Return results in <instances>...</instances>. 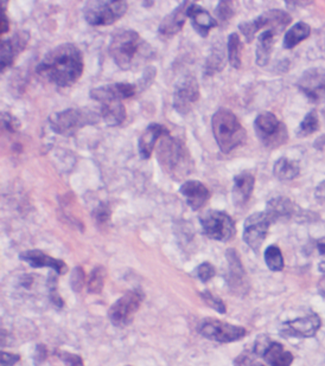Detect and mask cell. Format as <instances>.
<instances>
[{
    "instance_id": "cell-35",
    "label": "cell",
    "mask_w": 325,
    "mask_h": 366,
    "mask_svg": "<svg viewBox=\"0 0 325 366\" xmlns=\"http://www.w3.org/2000/svg\"><path fill=\"white\" fill-rule=\"evenodd\" d=\"M57 276L58 274L54 270L49 274V278L47 281V288H48V293H49L50 302L54 304L56 309H62L63 306H64V302H63V299L60 296V293H58Z\"/></svg>"
},
{
    "instance_id": "cell-33",
    "label": "cell",
    "mask_w": 325,
    "mask_h": 366,
    "mask_svg": "<svg viewBox=\"0 0 325 366\" xmlns=\"http://www.w3.org/2000/svg\"><path fill=\"white\" fill-rule=\"evenodd\" d=\"M320 128V118L316 111L309 112L297 129V137L305 138L317 132Z\"/></svg>"
},
{
    "instance_id": "cell-22",
    "label": "cell",
    "mask_w": 325,
    "mask_h": 366,
    "mask_svg": "<svg viewBox=\"0 0 325 366\" xmlns=\"http://www.w3.org/2000/svg\"><path fill=\"white\" fill-rule=\"evenodd\" d=\"M192 3V1H184L161 21L159 29H158L161 36L172 37L182 30L187 21V9Z\"/></svg>"
},
{
    "instance_id": "cell-49",
    "label": "cell",
    "mask_w": 325,
    "mask_h": 366,
    "mask_svg": "<svg viewBox=\"0 0 325 366\" xmlns=\"http://www.w3.org/2000/svg\"><path fill=\"white\" fill-rule=\"evenodd\" d=\"M313 147H315L317 151L325 153V134L324 135H321V137L317 138L315 142H313Z\"/></svg>"
},
{
    "instance_id": "cell-3",
    "label": "cell",
    "mask_w": 325,
    "mask_h": 366,
    "mask_svg": "<svg viewBox=\"0 0 325 366\" xmlns=\"http://www.w3.org/2000/svg\"><path fill=\"white\" fill-rule=\"evenodd\" d=\"M156 155L163 171L174 181H182L195 168V163L185 144L177 138L171 137L170 133L159 140Z\"/></svg>"
},
{
    "instance_id": "cell-27",
    "label": "cell",
    "mask_w": 325,
    "mask_h": 366,
    "mask_svg": "<svg viewBox=\"0 0 325 366\" xmlns=\"http://www.w3.org/2000/svg\"><path fill=\"white\" fill-rule=\"evenodd\" d=\"M274 37H276V34L268 29L265 30L261 35H259L258 45L255 51V62L259 66H268L270 62Z\"/></svg>"
},
{
    "instance_id": "cell-31",
    "label": "cell",
    "mask_w": 325,
    "mask_h": 366,
    "mask_svg": "<svg viewBox=\"0 0 325 366\" xmlns=\"http://www.w3.org/2000/svg\"><path fill=\"white\" fill-rule=\"evenodd\" d=\"M228 61L231 63V66L235 69H240L241 64H242V43H241L240 37L233 32L232 35L228 37Z\"/></svg>"
},
{
    "instance_id": "cell-54",
    "label": "cell",
    "mask_w": 325,
    "mask_h": 366,
    "mask_svg": "<svg viewBox=\"0 0 325 366\" xmlns=\"http://www.w3.org/2000/svg\"><path fill=\"white\" fill-rule=\"evenodd\" d=\"M126 366H132V365H126Z\"/></svg>"
},
{
    "instance_id": "cell-1",
    "label": "cell",
    "mask_w": 325,
    "mask_h": 366,
    "mask_svg": "<svg viewBox=\"0 0 325 366\" xmlns=\"http://www.w3.org/2000/svg\"><path fill=\"white\" fill-rule=\"evenodd\" d=\"M83 56L80 49L64 43L53 49L37 66V74L58 87H70L83 73Z\"/></svg>"
},
{
    "instance_id": "cell-26",
    "label": "cell",
    "mask_w": 325,
    "mask_h": 366,
    "mask_svg": "<svg viewBox=\"0 0 325 366\" xmlns=\"http://www.w3.org/2000/svg\"><path fill=\"white\" fill-rule=\"evenodd\" d=\"M257 19L261 29L268 27V30H272L276 35L284 31L285 27L292 22L291 16L281 10H270L268 12L259 16Z\"/></svg>"
},
{
    "instance_id": "cell-15",
    "label": "cell",
    "mask_w": 325,
    "mask_h": 366,
    "mask_svg": "<svg viewBox=\"0 0 325 366\" xmlns=\"http://www.w3.org/2000/svg\"><path fill=\"white\" fill-rule=\"evenodd\" d=\"M226 257L228 261V287L236 296H245L250 291V283L240 256L235 249H228Z\"/></svg>"
},
{
    "instance_id": "cell-10",
    "label": "cell",
    "mask_w": 325,
    "mask_h": 366,
    "mask_svg": "<svg viewBox=\"0 0 325 366\" xmlns=\"http://www.w3.org/2000/svg\"><path fill=\"white\" fill-rule=\"evenodd\" d=\"M143 291L140 289H132L125 293L112 304L108 309V319L116 327L129 326L133 322L134 315L138 312L143 304Z\"/></svg>"
},
{
    "instance_id": "cell-18",
    "label": "cell",
    "mask_w": 325,
    "mask_h": 366,
    "mask_svg": "<svg viewBox=\"0 0 325 366\" xmlns=\"http://www.w3.org/2000/svg\"><path fill=\"white\" fill-rule=\"evenodd\" d=\"M30 36L25 31L16 32L9 40H1L0 47V63H1V73L5 69L12 66L16 57L27 48Z\"/></svg>"
},
{
    "instance_id": "cell-46",
    "label": "cell",
    "mask_w": 325,
    "mask_h": 366,
    "mask_svg": "<svg viewBox=\"0 0 325 366\" xmlns=\"http://www.w3.org/2000/svg\"><path fill=\"white\" fill-rule=\"evenodd\" d=\"M21 361L19 354L14 353L1 352V359H0V365L1 366H14Z\"/></svg>"
},
{
    "instance_id": "cell-34",
    "label": "cell",
    "mask_w": 325,
    "mask_h": 366,
    "mask_svg": "<svg viewBox=\"0 0 325 366\" xmlns=\"http://www.w3.org/2000/svg\"><path fill=\"white\" fill-rule=\"evenodd\" d=\"M263 259H265L268 270H272V272H281L284 270V256H283V252L279 247L270 246L265 250Z\"/></svg>"
},
{
    "instance_id": "cell-5",
    "label": "cell",
    "mask_w": 325,
    "mask_h": 366,
    "mask_svg": "<svg viewBox=\"0 0 325 366\" xmlns=\"http://www.w3.org/2000/svg\"><path fill=\"white\" fill-rule=\"evenodd\" d=\"M211 129L218 148L222 153H231L236 147L244 145L247 133L232 111L221 108L211 118Z\"/></svg>"
},
{
    "instance_id": "cell-14",
    "label": "cell",
    "mask_w": 325,
    "mask_h": 366,
    "mask_svg": "<svg viewBox=\"0 0 325 366\" xmlns=\"http://www.w3.org/2000/svg\"><path fill=\"white\" fill-rule=\"evenodd\" d=\"M200 100V86L196 77L183 76L174 86V108L181 115H187Z\"/></svg>"
},
{
    "instance_id": "cell-39",
    "label": "cell",
    "mask_w": 325,
    "mask_h": 366,
    "mask_svg": "<svg viewBox=\"0 0 325 366\" xmlns=\"http://www.w3.org/2000/svg\"><path fill=\"white\" fill-rule=\"evenodd\" d=\"M85 270L80 265H77L73 270L72 275H70V287H72L73 291H75V293H80L83 286H85Z\"/></svg>"
},
{
    "instance_id": "cell-20",
    "label": "cell",
    "mask_w": 325,
    "mask_h": 366,
    "mask_svg": "<svg viewBox=\"0 0 325 366\" xmlns=\"http://www.w3.org/2000/svg\"><path fill=\"white\" fill-rule=\"evenodd\" d=\"M179 192L194 211L202 209L210 199V191L208 190V187L198 181H184V184L179 189Z\"/></svg>"
},
{
    "instance_id": "cell-7",
    "label": "cell",
    "mask_w": 325,
    "mask_h": 366,
    "mask_svg": "<svg viewBox=\"0 0 325 366\" xmlns=\"http://www.w3.org/2000/svg\"><path fill=\"white\" fill-rule=\"evenodd\" d=\"M129 10L124 0H93L83 8L86 22L92 27H108L118 22Z\"/></svg>"
},
{
    "instance_id": "cell-53",
    "label": "cell",
    "mask_w": 325,
    "mask_h": 366,
    "mask_svg": "<svg viewBox=\"0 0 325 366\" xmlns=\"http://www.w3.org/2000/svg\"><path fill=\"white\" fill-rule=\"evenodd\" d=\"M250 366H265V365H263V364H261V363L254 362V363H252V364H250Z\"/></svg>"
},
{
    "instance_id": "cell-12",
    "label": "cell",
    "mask_w": 325,
    "mask_h": 366,
    "mask_svg": "<svg viewBox=\"0 0 325 366\" xmlns=\"http://www.w3.org/2000/svg\"><path fill=\"white\" fill-rule=\"evenodd\" d=\"M253 352L263 357L270 366H291L294 363L292 353L286 351L281 343L270 339L268 335H259L254 344Z\"/></svg>"
},
{
    "instance_id": "cell-19",
    "label": "cell",
    "mask_w": 325,
    "mask_h": 366,
    "mask_svg": "<svg viewBox=\"0 0 325 366\" xmlns=\"http://www.w3.org/2000/svg\"><path fill=\"white\" fill-rule=\"evenodd\" d=\"M19 259L23 262H27V265H31L32 268H50L58 275H64L68 272V265L64 261L51 257L47 255L44 252L37 249L21 252Z\"/></svg>"
},
{
    "instance_id": "cell-42",
    "label": "cell",
    "mask_w": 325,
    "mask_h": 366,
    "mask_svg": "<svg viewBox=\"0 0 325 366\" xmlns=\"http://www.w3.org/2000/svg\"><path fill=\"white\" fill-rule=\"evenodd\" d=\"M56 354L66 364V366H85V363L79 354L67 352V351H57Z\"/></svg>"
},
{
    "instance_id": "cell-13",
    "label": "cell",
    "mask_w": 325,
    "mask_h": 366,
    "mask_svg": "<svg viewBox=\"0 0 325 366\" xmlns=\"http://www.w3.org/2000/svg\"><path fill=\"white\" fill-rule=\"evenodd\" d=\"M271 224V220L265 211L255 212L246 220L242 239L254 252L260 250Z\"/></svg>"
},
{
    "instance_id": "cell-45",
    "label": "cell",
    "mask_w": 325,
    "mask_h": 366,
    "mask_svg": "<svg viewBox=\"0 0 325 366\" xmlns=\"http://www.w3.org/2000/svg\"><path fill=\"white\" fill-rule=\"evenodd\" d=\"M48 358V349L45 345H37L35 353H34V363L35 365L40 366L45 362V359Z\"/></svg>"
},
{
    "instance_id": "cell-44",
    "label": "cell",
    "mask_w": 325,
    "mask_h": 366,
    "mask_svg": "<svg viewBox=\"0 0 325 366\" xmlns=\"http://www.w3.org/2000/svg\"><path fill=\"white\" fill-rule=\"evenodd\" d=\"M157 76V69L153 66H147L146 70L144 73L143 77L139 81V87L140 90L147 88L150 84L152 83V81L155 80V77Z\"/></svg>"
},
{
    "instance_id": "cell-29",
    "label": "cell",
    "mask_w": 325,
    "mask_h": 366,
    "mask_svg": "<svg viewBox=\"0 0 325 366\" xmlns=\"http://www.w3.org/2000/svg\"><path fill=\"white\" fill-rule=\"evenodd\" d=\"M310 34H311V27H310V25L307 23H296L294 27H291L289 31L286 32L283 45L287 50L296 48L303 40H307V37L310 36Z\"/></svg>"
},
{
    "instance_id": "cell-43",
    "label": "cell",
    "mask_w": 325,
    "mask_h": 366,
    "mask_svg": "<svg viewBox=\"0 0 325 366\" xmlns=\"http://www.w3.org/2000/svg\"><path fill=\"white\" fill-rule=\"evenodd\" d=\"M1 127L9 132L14 133L21 127V122L14 115L10 113H1Z\"/></svg>"
},
{
    "instance_id": "cell-50",
    "label": "cell",
    "mask_w": 325,
    "mask_h": 366,
    "mask_svg": "<svg viewBox=\"0 0 325 366\" xmlns=\"http://www.w3.org/2000/svg\"><path fill=\"white\" fill-rule=\"evenodd\" d=\"M21 285H22L24 288H27V289H30V288H31L32 285H34V275H25L24 278H22Z\"/></svg>"
},
{
    "instance_id": "cell-23",
    "label": "cell",
    "mask_w": 325,
    "mask_h": 366,
    "mask_svg": "<svg viewBox=\"0 0 325 366\" xmlns=\"http://www.w3.org/2000/svg\"><path fill=\"white\" fill-rule=\"evenodd\" d=\"M255 177L248 171L239 173L234 177L232 189L233 202L236 207H244L248 203L253 194Z\"/></svg>"
},
{
    "instance_id": "cell-30",
    "label": "cell",
    "mask_w": 325,
    "mask_h": 366,
    "mask_svg": "<svg viewBox=\"0 0 325 366\" xmlns=\"http://www.w3.org/2000/svg\"><path fill=\"white\" fill-rule=\"evenodd\" d=\"M226 66V53L223 51L222 47L216 45L209 55V57L205 61V75L213 76L222 71Z\"/></svg>"
},
{
    "instance_id": "cell-28",
    "label": "cell",
    "mask_w": 325,
    "mask_h": 366,
    "mask_svg": "<svg viewBox=\"0 0 325 366\" xmlns=\"http://www.w3.org/2000/svg\"><path fill=\"white\" fill-rule=\"evenodd\" d=\"M299 173H300V166L298 161L287 159L285 157L276 160L273 166V174L279 181H292L299 176Z\"/></svg>"
},
{
    "instance_id": "cell-4",
    "label": "cell",
    "mask_w": 325,
    "mask_h": 366,
    "mask_svg": "<svg viewBox=\"0 0 325 366\" xmlns=\"http://www.w3.org/2000/svg\"><path fill=\"white\" fill-rule=\"evenodd\" d=\"M109 55L122 70H131L140 60L147 57L150 47L133 30H121L113 35L109 44Z\"/></svg>"
},
{
    "instance_id": "cell-16",
    "label": "cell",
    "mask_w": 325,
    "mask_h": 366,
    "mask_svg": "<svg viewBox=\"0 0 325 366\" xmlns=\"http://www.w3.org/2000/svg\"><path fill=\"white\" fill-rule=\"evenodd\" d=\"M321 326V318L317 314L311 313L303 318L284 322L281 328V335L286 338H312L320 331Z\"/></svg>"
},
{
    "instance_id": "cell-51",
    "label": "cell",
    "mask_w": 325,
    "mask_h": 366,
    "mask_svg": "<svg viewBox=\"0 0 325 366\" xmlns=\"http://www.w3.org/2000/svg\"><path fill=\"white\" fill-rule=\"evenodd\" d=\"M316 248L320 255H325V237L323 239H317L316 241Z\"/></svg>"
},
{
    "instance_id": "cell-21",
    "label": "cell",
    "mask_w": 325,
    "mask_h": 366,
    "mask_svg": "<svg viewBox=\"0 0 325 366\" xmlns=\"http://www.w3.org/2000/svg\"><path fill=\"white\" fill-rule=\"evenodd\" d=\"M300 209L286 197H276L268 200L265 212L268 213L272 223L279 221H287L289 218H296Z\"/></svg>"
},
{
    "instance_id": "cell-40",
    "label": "cell",
    "mask_w": 325,
    "mask_h": 366,
    "mask_svg": "<svg viewBox=\"0 0 325 366\" xmlns=\"http://www.w3.org/2000/svg\"><path fill=\"white\" fill-rule=\"evenodd\" d=\"M195 274L202 283H208L215 276V267L209 262H203L195 270Z\"/></svg>"
},
{
    "instance_id": "cell-52",
    "label": "cell",
    "mask_w": 325,
    "mask_h": 366,
    "mask_svg": "<svg viewBox=\"0 0 325 366\" xmlns=\"http://www.w3.org/2000/svg\"><path fill=\"white\" fill-rule=\"evenodd\" d=\"M317 288H318V293L321 294L322 298L325 299V274H323V278L320 280Z\"/></svg>"
},
{
    "instance_id": "cell-32",
    "label": "cell",
    "mask_w": 325,
    "mask_h": 366,
    "mask_svg": "<svg viewBox=\"0 0 325 366\" xmlns=\"http://www.w3.org/2000/svg\"><path fill=\"white\" fill-rule=\"evenodd\" d=\"M107 278V270L103 265H96L90 274L87 281V289L90 294H100Z\"/></svg>"
},
{
    "instance_id": "cell-8",
    "label": "cell",
    "mask_w": 325,
    "mask_h": 366,
    "mask_svg": "<svg viewBox=\"0 0 325 366\" xmlns=\"http://www.w3.org/2000/svg\"><path fill=\"white\" fill-rule=\"evenodd\" d=\"M254 131L263 145L272 150L281 147L289 140L286 125L270 112L261 113L255 118Z\"/></svg>"
},
{
    "instance_id": "cell-2",
    "label": "cell",
    "mask_w": 325,
    "mask_h": 366,
    "mask_svg": "<svg viewBox=\"0 0 325 366\" xmlns=\"http://www.w3.org/2000/svg\"><path fill=\"white\" fill-rule=\"evenodd\" d=\"M137 86L131 83H114L103 86L90 90V99L101 105L100 116L106 125L116 127L126 120V108L121 100L133 97L137 94Z\"/></svg>"
},
{
    "instance_id": "cell-47",
    "label": "cell",
    "mask_w": 325,
    "mask_h": 366,
    "mask_svg": "<svg viewBox=\"0 0 325 366\" xmlns=\"http://www.w3.org/2000/svg\"><path fill=\"white\" fill-rule=\"evenodd\" d=\"M315 198H316L317 203L324 205L325 204V181H321L317 185L316 190H315Z\"/></svg>"
},
{
    "instance_id": "cell-6",
    "label": "cell",
    "mask_w": 325,
    "mask_h": 366,
    "mask_svg": "<svg viewBox=\"0 0 325 366\" xmlns=\"http://www.w3.org/2000/svg\"><path fill=\"white\" fill-rule=\"evenodd\" d=\"M99 119L100 116L90 109L69 108L50 115L49 124L51 129L58 135L72 137L81 128L98 124Z\"/></svg>"
},
{
    "instance_id": "cell-48",
    "label": "cell",
    "mask_w": 325,
    "mask_h": 366,
    "mask_svg": "<svg viewBox=\"0 0 325 366\" xmlns=\"http://www.w3.org/2000/svg\"><path fill=\"white\" fill-rule=\"evenodd\" d=\"M9 31V21L4 11H1V22H0V34L5 35L6 32Z\"/></svg>"
},
{
    "instance_id": "cell-24",
    "label": "cell",
    "mask_w": 325,
    "mask_h": 366,
    "mask_svg": "<svg viewBox=\"0 0 325 366\" xmlns=\"http://www.w3.org/2000/svg\"><path fill=\"white\" fill-rule=\"evenodd\" d=\"M169 134V131L159 124H151L139 138L138 151L140 158L150 159L159 139Z\"/></svg>"
},
{
    "instance_id": "cell-9",
    "label": "cell",
    "mask_w": 325,
    "mask_h": 366,
    "mask_svg": "<svg viewBox=\"0 0 325 366\" xmlns=\"http://www.w3.org/2000/svg\"><path fill=\"white\" fill-rule=\"evenodd\" d=\"M203 234L218 242H228L235 236V223L227 212L218 210L205 211L200 216Z\"/></svg>"
},
{
    "instance_id": "cell-36",
    "label": "cell",
    "mask_w": 325,
    "mask_h": 366,
    "mask_svg": "<svg viewBox=\"0 0 325 366\" xmlns=\"http://www.w3.org/2000/svg\"><path fill=\"white\" fill-rule=\"evenodd\" d=\"M235 14L234 10V3L233 1H220L218 8L215 10V16H216V22L220 24H227Z\"/></svg>"
},
{
    "instance_id": "cell-11",
    "label": "cell",
    "mask_w": 325,
    "mask_h": 366,
    "mask_svg": "<svg viewBox=\"0 0 325 366\" xmlns=\"http://www.w3.org/2000/svg\"><path fill=\"white\" fill-rule=\"evenodd\" d=\"M200 335L207 339L218 341L221 344H229L245 338L247 335L245 327L236 326L218 319L205 318L198 327Z\"/></svg>"
},
{
    "instance_id": "cell-17",
    "label": "cell",
    "mask_w": 325,
    "mask_h": 366,
    "mask_svg": "<svg viewBox=\"0 0 325 366\" xmlns=\"http://www.w3.org/2000/svg\"><path fill=\"white\" fill-rule=\"evenodd\" d=\"M302 93L312 102H318L325 97V69L315 68L304 73L298 81Z\"/></svg>"
},
{
    "instance_id": "cell-38",
    "label": "cell",
    "mask_w": 325,
    "mask_h": 366,
    "mask_svg": "<svg viewBox=\"0 0 325 366\" xmlns=\"http://www.w3.org/2000/svg\"><path fill=\"white\" fill-rule=\"evenodd\" d=\"M239 29H240L241 34L245 37L247 43H252L254 38H255L257 32L261 30L257 18L253 21H250V22L241 23L240 25H239Z\"/></svg>"
},
{
    "instance_id": "cell-37",
    "label": "cell",
    "mask_w": 325,
    "mask_h": 366,
    "mask_svg": "<svg viewBox=\"0 0 325 366\" xmlns=\"http://www.w3.org/2000/svg\"><path fill=\"white\" fill-rule=\"evenodd\" d=\"M200 298L202 300L205 301V304L209 306L210 309H214L218 313L224 314L227 312V306L223 302L222 299H220L218 296H215L214 293L205 289V291H200Z\"/></svg>"
},
{
    "instance_id": "cell-25",
    "label": "cell",
    "mask_w": 325,
    "mask_h": 366,
    "mask_svg": "<svg viewBox=\"0 0 325 366\" xmlns=\"http://www.w3.org/2000/svg\"><path fill=\"white\" fill-rule=\"evenodd\" d=\"M187 18L192 19V27L200 37H208L210 30L218 25L215 18L207 10L202 9L200 5L192 3L187 9Z\"/></svg>"
},
{
    "instance_id": "cell-41",
    "label": "cell",
    "mask_w": 325,
    "mask_h": 366,
    "mask_svg": "<svg viewBox=\"0 0 325 366\" xmlns=\"http://www.w3.org/2000/svg\"><path fill=\"white\" fill-rule=\"evenodd\" d=\"M93 217L98 224H107L111 221L112 211L107 204H100L96 209L94 210Z\"/></svg>"
}]
</instances>
